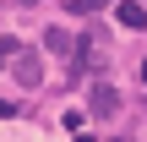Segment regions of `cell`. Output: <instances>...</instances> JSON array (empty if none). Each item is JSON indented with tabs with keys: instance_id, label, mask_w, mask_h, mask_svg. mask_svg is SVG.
<instances>
[{
	"instance_id": "cell-1",
	"label": "cell",
	"mask_w": 147,
	"mask_h": 142,
	"mask_svg": "<svg viewBox=\"0 0 147 142\" xmlns=\"http://www.w3.org/2000/svg\"><path fill=\"white\" fill-rule=\"evenodd\" d=\"M104 66H109V44H104L98 33L76 38V71H104Z\"/></svg>"
},
{
	"instance_id": "cell-2",
	"label": "cell",
	"mask_w": 147,
	"mask_h": 142,
	"mask_svg": "<svg viewBox=\"0 0 147 142\" xmlns=\"http://www.w3.org/2000/svg\"><path fill=\"white\" fill-rule=\"evenodd\" d=\"M87 109H93V120H115V115H120V93H115L109 82H98L93 99H87Z\"/></svg>"
},
{
	"instance_id": "cell-3",
	"label": "cell",
	"mask_w": 147,
	"mask_h": 142,
	"mask_svg": "<svg viewBox=\"0 0 147 142\" xmlns=\"http://www.w3.org/2000/svg\"><path fill=\"white\" fill-rule=\"evenodd\" d=\"M11 71H16V82H22V88H38V82H44V66H38V60H33L27 49H22L16 60H11Z\"/></svg>"
},
{
	"instance_id": "cell-4",
	"label": "cell",
	"mask_w": 147,
	"mask_h": 142,
	"mask_svg": "<svg viewBox=\"0 0 147 142\" xmlns=\"http://www.w3.org/2000/svg\"><path fill=\"white\" fill-rule=\"evenodd\" d=\"M115 16H120V27H136V33L147 27V5H142V0H125V5H115Z\"/></svg>"
},
{
	"instance_id": "cell-5",
	"label": "cell",
	"mask_w": 147,
	"mask_h": 142,
	"mask_svg": "<svg viewBox=\"0 0 147 142\" xmlns=\"http://www.w3.org/2000/svg\"><path fill=\"white\" fill-rule=\"evenodd\" d=\"M44 49H49V55H76V38L60 33V27H49V33H44Z\"/></svg>"
},
{
	"instance_id": "cell-6",
	"label": "cell",
	"mask_w": 147,
	"mask_h": 142,
	"mask_svg": "<svg viewBox=\"0 0 147 142\" xmlns=\"http://www.w3.org/2000/svg\"><path fill=\"white\" fill-rule=\"evenodd\" d=\"M16 55H22V44H16V38H0V71H5Z\"/></svg>"
},
{
	"instance_id": "cell-7",
	"label": "cell",
	"mask_w": 147,
	"mask_h": 142,
	"mask_svg": "<svg viewBox=\"0 0 147 142\" xmlns=\"http://www.w3.org/2000/svg\"><path fill=\"white\" fill-rule=\"evenodd\" d=\"M104 5H109V0H71V11H76V16H93V11H104Z\"/></svg>"
},
{
	"instance_id": "cell-8",
	"label": "cell",
	"mask_w": 147,
	"mask_h": 142,
	"mask_svg": "<svg viewBox=\"0 0 147 142\" xmlns=\"http://www.w3.org/2000/svg\"><path fill=\"white\" fill-rule=\"evenodd\" d=\"M5 115H16V104H5V99H0V120H5Z\"/></svg>"
},
{
	"instance_id": "cell-9",
	"label": "cell",
	"mask_w": 147,
	"mask_h": 142,
	"mask_svg": "<svg viewBox=\"0 0 147 142\" xmlns=\"http://www.w3.org/2000/svg\"><path fill=\"white\" fill-rule=\"evenodd\" d=\"M71 142H93V137H71Z\"/></svg>"
},
{
	"instance_id": "cell-10",
	"label": "cell",
	"mask_w": 147,
	"mask_h": 142,
	"mask_svg": "<svg viewBox=\"0 0 147 142\" xmlns=\"http://www.w3.org/2000/svg\"><path fill=\"white\" fill-rule=\"evenodd\" d=\"M142 82H147V60H142Z\"/></svg>"
},
{
	"instance_id": "cell-11",
	"label": "cell",
	"mask_w": 147,
	"mask_h": 142,
	"mask_svg": "<svg viewBox=\"0 0 147 142\" xmlns=\"http://www.w3.org/2000/svg\"><path fill=\"white\" fill-rule=\"evenodd\" d=\"M27 5H33V0H27Z\"/></svg>"
}]
</instances>
